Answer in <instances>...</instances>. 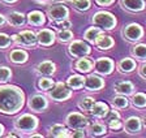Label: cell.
I'll return each mask as SVG.
<instances>
[{"instance_id":"7a4b0ae2","label":"cell","mask_w":146,"mask_h":138,"mask_svg":"<svg viewBox=\"0 0 146 138\" xmlns=\"http://www.w3.org/2000/svg\"><path fill=\"white\" fill-rule=\"evenodd\" d=\"M13 125H15V129L17 132L24 133V134H30L36 130V128L39 125V120L31 114H24L15 120Z\"/></svg>"},{"instance_id":"7c38bea8","label":"cell","mask_w":146,"mask_h":138,"mask_svg":"<svg viewBox=\"0 0 146 138\" xmlns=\"http://www.w3.org/2000/svg\"><path fill=\"white\" fill-rule=\"evenodd\" d=\"M113 67H115V64H113V61L110 57H99L97 61H95L93 69H94L98 74L108 76V74L112 73Z\"/></svg>"},{"instance_id":"e0dca14e","label":"cell","mask_w":146,"mask_h":138,"mask_svg":"<svg viewBox=\"0 0 146 138\" xmlns=\"http://www.w3.org/2000/svg\"><path fill=\"white\" fill-rule=\"evenodd\" d=\"M25 22H26V16L21 12H9L7 16V24L12 28H21L24 26Z\"/></svg>"},{"instance_id":"ee69618b","label":"cell","mask_w":146,"mask_h":138,"mask_svg":"<svg viewBox=\"0 0 146 138\" xmlns=\"http://www.w3.org/2000/svg\"><path fill=\"white\" fill-rule=\"evenodd\" d=\"M1 3H4V4H15L17 0H0Z\"/></svg>"},{"instance_id":"2e32d148","label":"cell","mask_w":146,"mask_h":138,"mask_svg":"<svg viewBox=\"0 0 146 138\" xmlns=\"http://www.w3.org/2000/svg\"><path fill=\"white\" fill-rule=\"evenodd\" d=\"M124 129L127 130V133L129 134H137V133L141 132L142 129V123H141V119L137 116H131L125 120L124 124Z\"/></svg>"},{"instance_id":"f1b7e54d","label":"cell","mask_w":146,"mask_h":138,"mask_svg":"<svg viewBox=\"0 0 146 138\" xmlns=\"http://www.w3.org/2000/svg\"><path fill=\"white\" fill-rule=\"evenodd\" d=\"M132 104L136 108H145L146 107V94L143 92H136L132 95Z\"/></svg>"},{"instance_id":"ffe728a7","label":"cell","mask_w":146,"mask_h":138,"mask_svg":"<svg viewBox=\"0 0 146 138\" xmlns=\"http://www.w3.org/2000/svg\"><path fill=\"white\" fill-rule=\"evenodd\" d=\"M73 67H74V69H76L78 73H89V72L93 71L94 63L85 56V57H78L77 59V61L73 64Z\"/></svg>"},{"instance_id":"9a60e30c","label":"cell","mask_w":146,"mask_h":138,"mask_svg":"<svg viewBox=\"0 0 146 138\" xmlns=\"http://www.w3.org/2000/svg\"><path fill=\"white\" fill-rule=\"evenodd\" d=\"M29 59V53L26 50L22 48H13L11 52L8 53V60L13 64H25Z\"/></svg>"},{"instance_id":"bcb514c9","label":"cell","mask_w":146,"mask_h":138,"mask_svg":"<svg viewBox=\"0 0 146 138\" xmlns=\"http://www.w3.org/2000/svg\"><path fill=\"white\" fill-rule=\"evenodd\" d=\"M4 134V125L3 124H0V137Z\"/></svg>"},{"instance_id":"277c9868","label":"cell","mask_w":146,"mask_h":138,"mask_svg":"<svg viewBox=\"0 0 146 138\" xmlns=\"http://www.w3.org/2000/svg\"><path fill=\"white\" fill-rule=\"evenodd\" d=\"M93 25L99 28L100 30H112L116 26V17L110 12H104V11H100L97 12L93 16V20H91Z\"/></svg>"},{"instance_id":"7dc6e473","label":"cell","mask_w":146,"mask_h":138,"mask_svg":"<svg viewBox=\"0 0 146 138\" xmlns=\"http://www.w3.org/2000/svg\"><path fill=\"white\" fill-rule=\"evenodd\" d=\"M141 123H142V125L146 128V116H143L142 119H141Z\"/></svg>"},{"instance_id":"484cf974","label":"cell","mask_w":146,"mask_h":138,"mask_svg":"<svg viewBox=\"0 0 146 138\" xmlns=\"http://www.w3.org/2000/svg\"><path fill=\"white\" fill-rule=\"evenodd\" d=\"M133 90H134V86L132 82L129 81H121V82H119L115 85V91L120 95H131L133 94Z\"/></svg>"},{"instance_id":"52a82bcc","label":"cell","mask_w":146,"mask_h":138,"mask_svg":"<svg viewBox=\"0 0 146 138\" xmlns=\"http://www.w3.org/2000/svg\"><path fill=\"white\" fill-rule=\"evenodd\" d=\"M65 125L73 130V129H86L89 125V120L85 115L80 112H70L65 117Z\"/></svg>"},{"instance_id":"8d00e7d4","label":"cell","mask_w":146,"mask_h":138,"mask_svg":"<svg viewBox=\"0 0 146 138\" xmlns=\"http://www.w3.org/2000/svg\"><path fill=\"white\" fill-rule=\"evenodd\" d=\"M13 44L12 42V38L9 37L8 34L5 33H0V51H3V50H7Z\"/></svg>"},{"instance_id":"1f68e13d","label":"cell","mask_w":146,"mask_h":138,"mask_svg":"<svg viewBox=\"0 0 146 138\" xmlns=\"http://www.w3.org/2000/svg\"><path fill=\"white\" fill-rule=\"evenodd\" d=\"M56 38H58V40L60 43H69L70 40H73L74 35H73V33L69 29H61V30L58 31Z\"/></svg>"},{"instance_id":"4fadbf2b","label":"cell","mask_w":146,"mask_h":138,"mask_svg":"<svg viewBox=\"0 0 146 138\" xmlns=\"http://www.w3.org/2000/svg\"><path fill=\"white\" fill-rule=\"evenodd\" d=\"M56 40V34L51 29H40L36 33V43L42 47H50L52 46Z\"/></svg>"},{"instance_id":"f6af8a7d","label":"cell","mask_w":146,"mask_h":138,"mask_svg":"<svg viewBox=\"0 0 146 138\" xmlns=\"http://www.w3.org/2000/svg\"><path fill=\"white\" fill-rule=\"evenodd\" d=\"M29 137H38V138H42L43 135H42V134H35V133H30V134H29Z\"/></svg>"},{"instance_id":"7402d4cb","label":"cell","mask_w":146,"mask_h":138,"mask_svg":"<svg viewBox=\"0 0 146 138\" xmlns=\"http://www.w3.org/2000/svg\"><path fill=\"white\" fill-rule=\"evenodd\" d=\"M94 44L98 47L99 50H110L111 47H113L115 42H113L112 37L106 35L104 33H100L97 37V39L94 40Z\"/></svg>"},{"instance_id":"d6986e66","label":"cell","mask_w":146,"mask_h":138,"mask_svg":"<svg viewBox=\"0 0 146 138\" xmlns=\"http://www.w3.org/2000/svg\"><path fill=\"white\" fill-rule=\"evenodd\" d=\"M69 129L63 124H54L48 128V135L54 138H69Z\"/></svg>"},{"instance_id":"603a6c76","label":"cell","mask_w":146,"mask_h":138,"mask_svg":"<svg viewBox=\"0 0 146 138\" xmlns=\"http://www.w3.org/2000/svg\"><path fill=\"white\" fill-rule=\"evenodd\" d=\"M121 5L124 9L129 12H141L145 9L143 0H121Z\"/></svg>"},{"instance_id":"ba28073f","label":"cell","mask_w":146,"mask_h":138,"mask_svg":"<svg viewBox=\"0 0 146 138\" xmlns=\"http://www.w3.org/2000/svg\"><path fill=\"white\" fill-rule=\"evenodd\" d=\"M47 17L51 22L56 24V22L67 20L69 17V9L63 4H55L47 9Z\"/></svg>"},{"instance_id":"74e56055","label":"cell","mask_w":146,"mask_h":138,"mask_svg":"<svg viewBox=\"0 0 146 138\" xmlns=\"http://www.w3.org/2000/svg\"><path fill=\"white\" fill-rule=\"evenodd\" d=\"M108 126L111 130H120L123 128V124L119 119H112L108 121Z\"/></svg>"},{"instance_id":"6da1fadb","label":"cell","mask_w":146,"mask_h":138,"mask_svg":"<svg viewBox=\"0 0 146 138\" xmlns=\"http://www.w3.org/2000/svg\"><path fill=\"white\" fill-rule=\"evenodd\" d=\"M25 106V94L20 87L13 85L0 86V114L15 115Z\"/></svg>"},{"instance_id":"f546056e","label":"cell","mask_w":146,"mask_h":138,"mask_svg":"<svg viewBox=\"0 0 146 138\" xmlns=\"http://www.w3.org/2000/svg\"><path fill=\"white\" fill-rule=\"evenodd\" d=\"M55 85V81L50 77H40L38 82H36V87L40 90V91H48L52 86Z\"/></svg>"},{"instance_id":"4316f807","label":"cell","mask_w":146,"mask_h":138,"mask_svg":"<svg viewBox=\"0 0 146 138\" xmlns=\"http://www.w3.org/2000/svg\"><path fill=\"white\" fill-rule=\"evenodd\" d=\"M117 69L120 73H131L136 69V61L131 57H125L120 60V63L117 64Z\"/></svg>"},{"instance_id":"ab89813d","label":"cell","mask_w":146,"mask_h":138,"mask_svg":"<svg viewBox=\"0 0 146 138\" xmlns=\"http://www.w3.org/2000/svg\"><path fill=\"white\" fill-rule=\"evenodd\" d=\"M56 28L59 29V30H61V29H69L70 26H72V22L69 21V20H63V21H59V22H56Z\"/></svg>"},{"instance_id":"c3c4849f","label":"cell","mask_w":146,"mask_h":138,"mask_svg":"<svg viewBox=\"0 0 146 138\" xmlns=\"http://www.w3.org/2000/svg\"><path fill=\"white\" fill-rule=\"evenodd\" d=\"M7 137H8V138H11V137H18V135L13 134V133H9V134H7Z\"/></svg>"},{"instance_id":"30bf717a","label":"cell","mask_w":146,"mask_h":138,"mask_svg":"<svg viewBox=\"0 0 146 138\" xmlns=\"http://www.w3.org/2000/svg\"><path fill=\"white\" fill-rule=\"evenodd\" d=\"M123 35L127 40L129 42H137L140 40L143 35V29L141 25L138 24H129L128 26H125L123 30Z\"/></svg>"},{"instance_id":"f35d334b","label":"cell","mask_w":146,"mask_h":138,"mask_svg":"<svg viewBox=\"0 0 146 138\" xmlns=\"http://www.w3.org/2000/svg\"><path fill=\"white\" fill-rule=\"evenodd\" d=\"M70 138H84L86 137L85 129H73V132H69Z\"/></svg>"},{"instance_id":"60d3db41","label":"cell","mask_w":146,"mask_h":138,"mask_svg":"<svg viewBox=\"0 0 146 138\" xmlns=\"http://www.w3.org/2000/svg\"><path fill=\"white\" fill-rule=\"evenodd\" d=\"M95 3L100 7H106V5H111L113 3V0H95Z\"/></svg>"},{"instance_id":"44dd1931","label":"cell","mask_w":146,"mask_h":138,"mask_svg":"<svg viewBox=\"0 0 146 138\" xmlns=\"http://www.w3.org/2000/svg\"><path fill=\"white\" fill-rule=\"evenodd\" d=\"M108 111H110V108L106 103H103V102H95L90 110V114L95 119H103V117L107 116Z\"/></svg>"},{"instance_id":"d4e9b609","label":"cell","mask_w":146,"mask_h":138,"mask_svg":"<svg viewBox=\"0 0 146 138\" xmlns=\"http://www.w3.org/2000/svg\"><path fill=\"white\" fill-rule=\"evenodd\" d=\"M84 81H85L84 76H81V74H72V76L68 77L67 86L72 90H78L84 87Z\"/></svg>"},{"instance_id":"7bdbcfd3","label":"cell","mask_w":146,"mask_h":138,"mask_svg":"<svg viewBox=\"0 0 146 138\" xmlns=\"http://www.w3.org/2000/svg\"><path fill=\"white\" fill-rule=\"evenodd\" d=\"M5 24H7V17L4 15H1V13H0V28H1V26H4Z\"/></svg>"},{"instance_id":"5b68a950","label":"cell","mask_w":146,"mask_h":138,"mask_svg":"<svg viewBox=\"0 0 146 138\" xmlns=\"http://www.w3.org/2000/svg\"><path fill=\"white\" fill-rule=\"evenodd\" d=\"M47 95L54 102H65L72 98L73 92H72V89H69L67 86V83L56 82L51 89L47 91Z\"/></svg>"},{"instance_id":"681fc988","label":"cell","mask_w":146,"mask_h":138,"mask_svg":"<svg viewBox=\"0 0 146 138\" xmlns=\"http://www.w3.org/2000/svg\"><path fill=\"white\" fill-rule=\"evenodd\" d=\"M52 1H60V0H52Z\"/></svg>"},{"instance_id":"836d02e7","label":"cell","mask_w":146,"mask_h":138,"mask_svg":"<svg viewBox=\"0 0 146 138\" xmlns=\"http://www.w3.org/2000/svg\"><path fill=\"white\" fill-rule=\"evenodd\" d=\"M72 5L74 9L80 11V12H86L90 9L91 1L90 0H72Z\"/></svg>"},{"instance_id":"b9f144b4","label":"cell","mask_w":146,"mask_h":138,"mask_svg":"<svg viewBox=\"0 0 146 138\" xmlns=\"http://www.w3.org/2000/svg\"><path fill=\"white\" fill-rule=\"evenodd\" d=\"M138 73H140L141 77L146 78V63H145V64H142V65L140 67V69H138Z\"/></svg>"},{"instance_id":"e575fe53","label":"cell","mask_w":146,"mask_h":138,"mask_svg":"<svg viewBox=\"0 0 146 138\" xmlns=\"http://www.w3.org/2000/svg\"><path fill=\"white\" fill-rule=\"evenodd\" d=\"M111 103H112L113 108H117V110H123V108H127L128 107V99H127V96H125V95H120V94H119L117 96H115V98H112Z\"/></svg>"},{"instance_id":"3957f363","label":"cell","mask_w":146,"mask_h":138,"mask_svg":"<svg viewBox=\"0 0 146 138\" xmlns=\"http://www.w3.org/2000/svg\"><path fill=\"white\" fill-rule=\"evenodd\" d=\"M13 44L21 48H34L38 44L36 43V33L33 30H22L17 34H13L12 37Z\"/></svg>"},{"instance_id":"5bb4252c","label":"cell","mask_w":146,"mask_h":138,"mask_svg":"<svg viewBox=\"0 0 146 138\" xmlns=\"http://www.w3.org/2000/svg\"><path fill=\"white\" fill-rule=\"evenodd\" d=\"M84 87L86 89V91H99L104 87V80L95 74H90L84 81Z\"/></svg>"},{"instance_id":"83f0119b","label":"cell","mask_w":146,"mask_h":138,"mask_svg":"<svg viewBox=\"0 0 146 138\" xmlns=\"http://www.w3.org/2000/svg\"><path fill=\"white\" fill-rule=\"evenodd\" d=\"M131 53L134 59L137 60H141V61H145L146 60V44L140 43V44H136V46L132 47Z\"/></svg>"},{"instance_id":"4dcf8cb0","label":"cell","mask_w":146,"mask_h":138,"mask_svg":"<svg viewBox=\"0 0 146 138\" xmlns=\"http://www.w3.org/2000/svg\"><path fill=\"white\" fill-rule=\"evenodd\" d=\"M100 33H103V30H100V29L97 28V26L89 28L88 30L85 31V34H84V39L88 40V42H90V43H94V40L97 39V37Z\"/></svg>"},{"instance_id":"cb8c5ba5","label":"cell","mask_w":146,"mask_h":138,"mask_svg":"<svg viewBox=\"0 0 146 138\" xmlns=\"http://www.w3.org/2000/svg\"><path fill=\"white\" fill-rule=\"evenodd\" d=\"M88 132L90 137H99V135H103L107 133V128L103 123H99V121H95V123L88 125Z\"/></svg>"},{"instance_id":"d6a6232c","label":"cell","mask_w":146,"mask_h":138,"mask_svg":"<svg viewBox=\"0 0 146 138\" xmlns=\"http://www.w3.org/2000/svg\"><path fill=\"white\" fill-rule=\"evenodd\" d=\"M95 103V99L91 98V96H84V98L81 99V100L78 102V108L81 111H84V112H90L91 107H93V104Z\"/></svg>"},{"instance_id":"8992f818","label":"cell","mask_w":146,"mask_h":138,"mask_svg":"<svg viewBox=\"0 0 146 138\" xmlns=\"http://www.w3.org/2000/svg\"><path fill=\"white\" fill-rule=\"evenodd\" d=\"M91 52V48L86 42L84 40H70L69 46H68V53L72 57H85L89 56Z\"/></svg>"},{"instance_id":"8fae6325","label":"cell","mask_w":146,"mask_h":138,"mask_svg":"<svg viewBox=\"0 0 146 138\" xmlns=\"http://www.w3.org/2000/svg\"><path fill=\"white\" fill-rule=\"evenodd\" d=\"M34 72L40 77H51L56 73V64L51 60H43L35 65Z\"/></svg>"},{"instance_id":"d590c367","label":"cell","mask_w":146,"mask_h":138,"mask_svg":"<svg viewBox=\"0 0 146 138\" xmlns=\"http://www.w3.org/2000/svg\"><path fill=\"white\" fill-rule=\"evenodd\" d=\"M12 78V71L11 68L5 65H0V83H7Z\"/></svg>"},{"instance_id":"ac0fdd59","label":"cell","mask_w":146,"mask_h":138,"mask_svg":"<svg viewBox=\"0 0 146 138\" xmlns=\"http://www.w3.org/2000/svg\"><path fill=\"white\" fill-rule=\"evenodd\" d=\"M26 21L30 26L39 28V26H43L46 24V16L40 11H31V12L27 13Z\"/></svg>"},{"instance_id":"9c48e42d","label":"cell","mask_w":146,"mask_h":138,"mask_svg":"<svg viewBox=\"0 0 146 138\" xmlns=\"http://www.w3.org/2000/svg\"><path fill=\"white\" fill-rule=\"evenodd\" d=\"M27 107L30 108L33 112L40 114V112H44L48 108V100L42 94H34L27 100Z\"/></svg>"}]
</instances>
